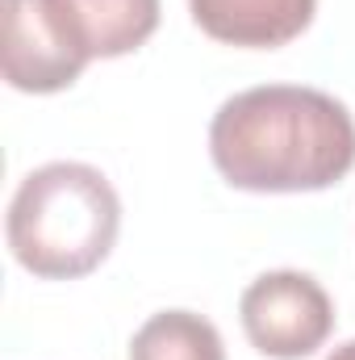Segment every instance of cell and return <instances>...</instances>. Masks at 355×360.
Wrapping results in <instances>:
<instances>
[{
  "label": "cell",
  "instance_id": "6da1fadb",
  "mask_svg": "<svg viewBox=\"0 0 355 360\" xmlns=\"http://www.w3.org/2000/svg\"><path fill=\"white\" fill-rule=\"evenodd\" d=\"M209 155L243 193H318L355 168V122L322 89L264 84L213 113Z\"/></svg>",
  "mask_w": 355,
  "mask_h": 360
},
{
  "label": "cell",
  "instance_id": "7a4b0ae2",
  "mask_svg": "<svg viewBox=\"0 0 355 360\" xmlns=\"http://www.w3.org/2000/svg\"><path fill=\"white\" fill-rule=\"evenodd\" d=\"M121 231L117 188L92 164H42L8 201V248L42 281H76L100 269Z\"/></svg>",
  "mask_w": 355,
  "mask_h": 360
},
{
  "label": "cell",
  "instance_id": "3957f363",
  "mask_svg": "<svg viewBox=\"0 0 355 360\" xmlns=\"http://www.w3.org/2000/svg\"><path fill=\"white\" fill-rule=\"evenodd\" d=\"M243 331L255 352L272 360L314 356L335 331V306L309 272H264L243 289L239 302Z\"/></svg>",
  "mask_w": 355,
  "mask_h": 360
},
{
  "label": "cell",
  "instance_id": "277c9868",
  "mask_svg": "<svg viewBox=\"0 0 355 360\" xmlns=\"http://www.w3.org/2000/svg\"><path fill=\"white\" fill-rule=\"evenodd\" d=\"M0 68L17 92H63L88 68L59 38L42 0H0Z\"/></svg>",
  "mask_w": 355,
  "mask_h": 360
},
{
  "label": "cell",
  "instance_id": "5b68a950",
  "mask_svg": "<svg viewBox=\"0 0 355 360\" xmlns=\"http://www.w3.org/2000/svg\"><path fill=\"white\" fill-rule=\"evenodd\" d=\"M76 59H117L159 30V0H42Z\"/></svg>",
  "mask_w": 355,
  "mask_h": 360
},
{
  "label": "cell",
  "instance_id": "8992f818",
  "mask_svg": "<svg viewBox=\"0 0 355 360\" xmlns=\"http://www.w3.org/2000/svg\"><path fill=\"white\" fill-rule=\"evenodd\" d=\"M188 8L213 42L276 51L309 30L318 0H188Z\"/></svg>",
  "mask_w": 355,
  "mask_h": 360
},
{
  "label": "cell",
  "instance_id": "52a82bcc",
  "mask_svg": "<svg viewBox=\"0 0 355 360\" xmlns=\"http://www.w3.org/2000/svg\"><path fill=\"white\" fill-rule=\"evenodd\" d=\"M130 360H226V344L205 314L163 310L134 331Z\"/></svg>",
  "mask_w": 355,
  "mask_h": 360
},
{
  "label": "cell",
  "instance_id": "ba28073f",
  "mask_svg": "<svg viewBox=\"0 0 355 360\" xmlns=\"http://www.w3.org/2000/svg\"><path fill=\"white\" fill-rule=\"evenodd\" d=\"M326 360H355V340H347V344H339V348H335V352H330Z\"/></svg>",
  "mask_w": 355,
  "mask_h": 360
}]
</instances>
